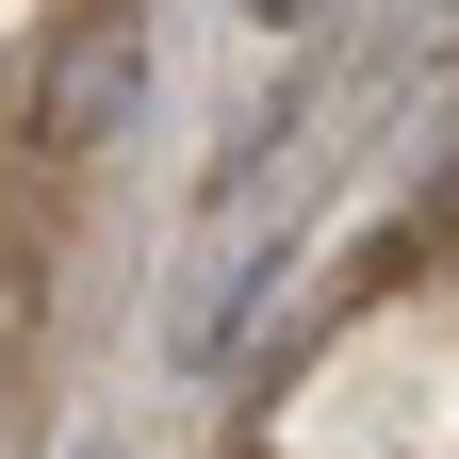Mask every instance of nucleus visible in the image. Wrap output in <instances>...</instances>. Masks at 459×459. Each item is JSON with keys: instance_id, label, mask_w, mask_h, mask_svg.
Listing matches in <instances>:
<instances>
[{"instance_id": "f257e3e1", "label": "nucleus", "mask_w": 459, "mask_h": 459, "mask_svg": "<svg viewBox=\"0 0 459 459\" xmlns=\"http://www.w3.org/2000/svg\"><path fill=\"white\" fill-rule=\"evenodd\" d=\"M263 17H312V0H263Z\"/></svg>"}]
</instances>
